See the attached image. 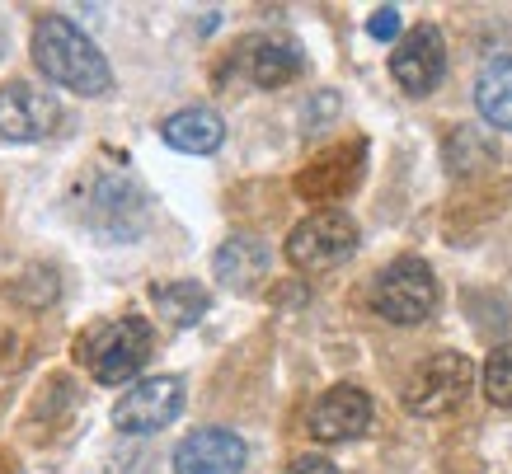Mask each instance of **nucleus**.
<instances>
[{"instance_id": "2eb2a0df", "label": "nucleus", "mask_w": 512, "mask_h": 474, "mask_svg": "<svg viewBox=\"0 0 512 474\" xmlns=\"http://www.w3.org/2000/svg\"><path fill=\"white\" fill-rule=\"evenodd\" d=\"M475 108L480 118L498 132H512V52L484 62L480 80H475Z\"/></svg>"}, {"instance_id": "423d86ee", "label": "nucleus", "mask_w": 512, "mask_h": 474, "mask_svg": "<svg viewBox=\"0 0 512 474\" xmlns=\"http://www.w3.org/2000/svg\"><path fill=\"white\" fill-rule=\"evenodd\" d=\"M179 409H184V381L179 376H146L113 404V423H118V432L146 437V432L170 428Z\"/></svg>"}, {"instance_id": "39448f33", "label": "nucleus", "mask_w": 512, "mask_h": 474, "mask_svg": "<svg viewBox=\"0 0 512 474\" xmlns=\"http://www.w3.org/2000/svg\"><path fill=\"white\" fill-rule=\"evenodd\" d=\"M357 249V221L339 207H325V212L306 216L301 226L287 235V259L301 273H325V268H339L348 254Z\"/></svg>"}, {"instance_id": "f3484780", "label": "nucleus", "mask_w": 512, "mask_h": 474, "mask_svg": "<svg viewBox=\"0 0 512 474\" xmlns=\"http://www.w3.org/2000/svg\"><path fill=\"white\" fill-rule=\"evenodd\" d=\"M484 395L498 409H512V343H498L484 362Z\"/></svg>"}, {"instance_id": "7ed1b4c3", "label": "nucleus", "mask_w": 512, "mask_h": 474, "mask_svg": "<svg viewBox=\"0 0 512 474\" xmlns=\"http://www.w3.org/2000/svg\"><path fill=\"white\" fill-rule=\"evenodd\" d=\"M372 310L390 324H423L437 310V277L423 259H395L372 282Z\"/></svg>"}, {"instance_id": "dca6fc26", "label": "nucleus", "mask_w": 512, "mask_h": 474, "mask_svg": "<svg viewBox=\"0 0 512 474\" xmlns=\"http://www.w3.org/2000/svg\"><path fill=\"white\" fill-rule=\"evenodd\" d=\"M151 301H156L160 320H170L174 329H188V324H198L212 306V296L198 287V282H156L151 287Z\"/></svg>"}, {"instance_id": "f257e3e1", "label": "nucleus", "mask_w": 512, "mask_h": 474, "mask_svg": "<svg viewBox=\"0 0 512 474\" xmlns=\"http://www.w3.org/2000/svg\"><path fill=\"white\" fill-rule=\"evenodd\" d=\"M33 62L47 80H57L62 90L99 99L113 90L109 57L94 47L90 33H80L76 19L66 15H43L33 24Z\"/></svg>"}, {"instance_id": "0eeeda50", "label": "nucleus", "mask_w": 512, "mask_h": 474, "mask_svg": "<svg viewBox=\"0 0 512 474\" xmlns=\"http://www.w3.org/2000/svg\"><path fill=\"white\" fill-rule=\"evenodd\" d=\"M390 76L404 94H433L447 76V43L433 24H419L409 29L390 52Z\"/></svg>"}, {"instance_id": "9d476101", "label": "nucleus", "mask_w": 512, "mask_h": 474, "mask_svg": "<svg viewBox=\"0 0 512 474\" xmlns=\"http://www.w3.org/2000/svg\"><path fill=\"white\" fill-rule=\"evenodd\" d=\"M362 155H367L362 141L320 151L311 165L296 174V193H301L306 202H339L343 193H353L357 179H362Z\"/></svg>"}, {"instance_id": "9b49d317", "label": "nucleus", "mask_w": 512, "mask_h": 474, "mask_svg": "<svg viewBox=\"0 0 512 474\" xmlns=\"http://www.w3.org/2000/svg\"><path fill=\"white\" fill-rule=\"evenodd\" d=\"M245 442L226 428H202L174 446V474H240L245 470Z\"/></svg>"}, {"instance_id": "1a4fd4ad", "label": "nucleus", "mask_w": 512, "mask_h": 474, "mask_svg": "<svg viewBox=\"0 0 512 474\" xmlns=\"http://www.w3.org/2000/svg\"><path fill=\"white\" fill-rule=\"evenodd\" d=\"M372 428V395L362 385H334L315 399L311 437L315 442H353Z\"/></svg>"}, {"instance_id": "a211bd4d", "label": "nucleus", "mask_w": 512, "mask_h": 474, "mask_svg": "<svg viewBox=\"0 0 512 474\" xmlns=\"http://www.w3.org/2000/svg\"><path fill=\"white\" fill-rule=\"evenodd\" d=\"M367 33H372L376 43H390V38H400V10L395 5H381L372 15V24H367Z\"/></svg>"}, {"instance_id": "f03ea898", "label": "nucleus", "mask_w": 512, "mask_h": 474, "mask_svg": "<svg viewBox=\"0 0 512 474\" xmlns=\"http://www.w3.org/2000/svg\"><path fill=\"white\" fill-rule=\"evenodd\" d=\"M151 343H156L151 324L137 320V315H123V320L94 324L90 334L76 343V357L90 367V376L99 385H123L146 367Z\"/></svg>"}, {"instance_id": "20e7f679", "label": "nucleus", "mask_w": 512, "mask_h": 474, "mask_svg": "<svg viewBox=\"0 0 512 474\" xmlns=\"http://www.w3.org/2000/svg\"><path fill=\"white\" fill-rule=\"evenodd\" d=\"M470 385H475V362L470 357H461V352H433L404 381V409L419 413V418H442V413L461 409Z\"/></svg>"}, {"instance_id": "6e6552de", "label": "nucleus", "mask_w": 512, "mask_h": 474, "mask_svg": "<svg viewBox=\"0 0 512 474\" xmlns=\"http://www.w3.org/2000/svg\"><path fill=\"white\" fill-rule=\"evenodd\" d=\"M62 123V104L29 80H10L0 90V137L5 141H43Z\"/></svg>"}, {"instance_id": "ddd939ff", "label": "nucleus", "mask_w": 512, "mask_h": 474, "mask_svg": "<svg viewBox=\"0 0 512 474\" xmlns=\"http://www.w3.org/2000/svg\"><path fill=\"white\" fill-rule=\"evenodd\" d=\"M268 263H273V254H268V245L259 235H231V240L217 249V263H212V268H217V277L226 287L249 291L254 282H264Z\"/></svg>"}, {"instance_id": "6ab92c4d", "label": "nucleus", "mask_w": 512, "mask_h": 474, "mask_svg": "<svg viewBox=\"0 0 512 474\" xmlns=\"http://www.w3.org/2000/svg\"><path fill=\"white\" fill-rule=\"evenodd\" d=\"M287 474H339V465L325 456H296L292 465H287Z\"/></svg>"}, {"instance_id": "f8f14e48", "label": "nucleus", "mask_w": 512, "mask_h": 474, "mask_svg": "<svg viewBox=\"0 0 512 474\" xmlns=\"http://www.w3.org/2000/svg\"><path fill=\"white\" fill-rule=\"evenodd\" d=\"M160 137H165V146H174V151L184 155H212L226 141V123H221L217 108H179V113H170L165 118V127H160Z\"/></svg>"}, {"instance_id": "4468645a", "label": "nucleus", "mask_w": 512, "mask_h": 474, "mask_svg": "<svg viewBox=\"0 0 512 474\" xmlns=\"http://www.w3.org/2000/svg\"><path fill=\"white\" fill-rule=\"evenodd\" d=\"M245 52H249L245 57L249 80L264 85V90H278V85L296 80L301 66H306V57H301V47H296L292 38H254Z\"/></svg>"}]
</instances>
